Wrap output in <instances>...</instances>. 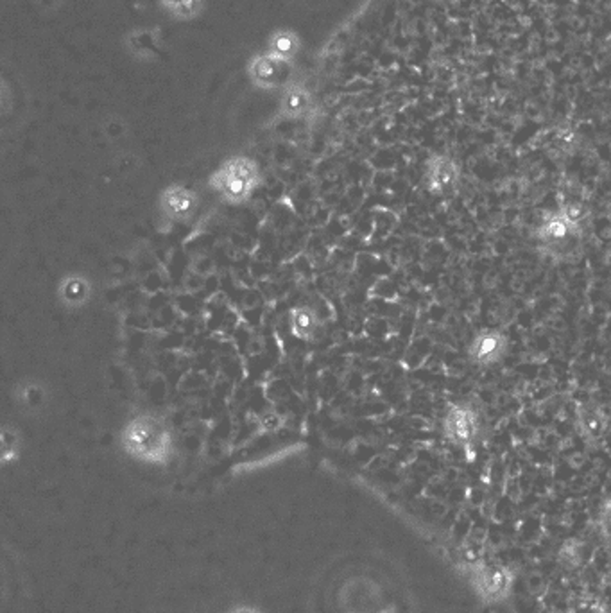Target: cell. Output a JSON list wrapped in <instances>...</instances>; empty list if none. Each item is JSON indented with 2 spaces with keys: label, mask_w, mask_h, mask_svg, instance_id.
<instances>
[{
  "label": "cell",
  "mask_w": 611,
  "mask_h": 613,
  "mask_svg": "<svg viewBox=\"0 0 611 613\" xmlns=\"http://www.w3.org/2000/svg\"><path fill=\"white\" fill-rule=\"evenodd\" d=\"M208 185L225 201L245 203L260 185L258 164L247 156H232L212 173Z\"/></svg>",
  "instance_id": "3957f363"
},
{
  "label": "cell",
  "mask_w": 611,
  "mask_h": 613,
  "mask_svg": "<svg viewBox=\"0 0 611 613\" xmlns=\"http://www.w3.org/2000/svg\"><path fill=\"white\" fill-rule=\"evenodd\" d=\"M228 613H262V612H258L256 608H251V607H239V608H235V610H232V612Z\"/></svg>",
  "instance_id": "ac0fdd59"
},
{
  "label": "cell",
  "mask_w": 611,
  "mask_h": 613,
  "mask_svg": "<svg viewBox=\"0 0 611 613\" xmlns=\"http://www.w3.org/2000/svg\"><path fill=\"white\" fill-rule=\"evenodd\" d=\"M90 286L81 276H68L62 284L63 300L70 306H81L88 300Z\"/></svg>",
  "instance_id": "2e32d148"
},
{
  "label": "cell",
  "mask_w": 611,
  "mask_h": 613,
  "mask_svg": "<svg viewBox=\"0 0 611 613\" xmlns=\"http://www.w3.org/2000/svg\"><path fill=\"white\" fill-rule=\"evenodd\" d=\"M312 108V95L304 85H289L280 99V114L285 119H302Z\"/></svg>",
  "instance_id": "7c38bea8"
},
{
  "label": "cell",
  "mask_w": 611,
  "mask_h": 613,
  "mask_svg": "<svg viewBox=\"0 0 611 613\" xmlns=\"http://www.w3.org/2000/svg\"><path fill=\"white\" fill-rule=\"evenodd\" d=\"M300 51H302L300 35L287 27L273 31L265 42V53L276 62L289 65V66L296 62Z\"/></svg>",
  "instance_id": "8fae6325"
},
{
  "label": "cell",
  "mask_w": 611,
  "mask_h": 613,
  "mask_svg": "<svg viewBox=\"0 0 611 613\" xmlns=\"http://www.w3.org/2000/svg\"><path fill=\"white\" fill-rule=\"evenodd\" d=\"M291 330L300 339H312L319 330L317 316L308 306H296L289 314Z\"/></svg>",
  "instance_id": "9a60e30c"
},
{
  "label": "cell",
  "mask_w": 611,
  "mask_h": 613,
  "mask_svg": "<svg viewBox=\"0 0 611 613\" xmlns=\"http://www.w3.org/2000/svg\"><path fill=\"white\" fill-rule=\"evenodd\" d=\"M533 236L538 249L550 258L557 262L572 260L583 249L585 221L559 206L557 210L544 214Z\"/></svg>",
  "instance_id": "6da1fadb"
},
{
  "label": "cell",
  "mask_w": 611,
  "mask_h": 613,
  "mask_svg": "<svg viewBox=\"0 0 611 613\" xmlns=\"http://www.w3.org/2000/svg\"><path fill=\"white\" fill-rule=\"evenodd\" d=\"M124 450L149 465H165L173 456V434L165 422L153 415L135 417L123 430Z\"/></svg>",
  "instance_id": "7a4b0ae2"
},
{
  "label": "cell",
  "mask_w": 611,
  "mask_h": 613,
  "mask_svg": "<svg viewBox=\"0 0 611 613\" xmlns=\"http://www.w3.org/2000/svg\"><path fill=\"white\" fill-rule=\"evenodd\" d=\"M167 16L178 22H190L203 15L205 0H156Z\"/></svg>",
  "instance_id": "5bb4252c"
},
{
  "label": "cell",
  "mask_w": 611,
  "mask_h": 613,
  "mask_svg": "<svg viewBox=\"0 0 611 613\" xmlns=\"http://www.w3.org/2000/svg\"><path fill=\"white\" fill-rule=\"evenodd\" d=\"M474 588L486 605L504 601L513 587V574L504 565H481L474 570Z\"/></svg>",
  "instance_id": "8992f818"
},
{
  "label": "cell",
  "mask_w": 611,
  "mask_h": 613,
  "mask_svg": "<svg viewBox=\"0 0 611 613\" xmlns=\"http://www.w3.org/2000/svg\"><path fill=\"white\" fill-rule=\"evenodd\" d=\"M509 350V339L504 332L495 328H485L474 336L466 354L474 367L489 368L498 365Z\"/></svg>",
  "instance_id": "52a82bcc"
},
{
  "label": "cell",
  "mask_w": 611,
  "mask_h": 613,
  "mask_svg": "<svg viewBox=\"0 0 611 613\" xmlns=\"http://www.w3.org/2000/svg\"><path fill=\"white\" fill-rule=\"evenodd\" d=\"M461 182V167L450 155H432L426 164L424 186L437 197L452 196Z\"/></svg>",
  "instance_id": "5b68a950"
},
{
  "label": "cell",
  "mask_w": 611,
  "mask_h": 613,
  "mask_svg": "<svg viewBox=\"0 0 611 613\" xmlns=\"http://www.w3.org/2000/svg\"><path fill=\"white\" fill-rule=\"evenodd\" d=\"M599 524H601V529L606 537L611 538V498H608L603 507H601V513H599Z\"/></svg>",
  "instance_id": "e0dca14e"
},
{
  "label": "cell",
  "mask_w": 611,
  "mask_h": 613,
  "mask_svg": "<svg viewBox=\"0 0 611 613\" xmlns=\"http://www.w3.org/2000/svg\"><path fill=\"white\" fill-rule=\"evenodd\" d=\"M483 422L477 409L466 402L452 404L443 418L445 437L465 450H470L481 437Z\"/></svg>",
  "instance_id": "277c9868"
},
{
  "label": "cell",
  "mask_w": 611,
  "mask_h": 613,
  "mask_svg": "<svg viewBox=\"0 0 611 613\" xmlns=\"http://www.w3.org/2000/svg\"><path fill=\"white\" fill-rule=\"evenodd\" d=\"M574 426L586 445L597 447L606 437V432L610 429V418L601 404L590 400L581 402L576 407Z\"/></svg>",
  "instance_id": "ba28073f"
},
{
  "label": "cell",
  "mask_w": 611,
  "mask_h": 613,
  "mask_svg": "<svg viewBox=\"0 0 611 613\" xmlns=\"http://www.w3.org/2000/svg\"><path fill=\"white\" fill-rule=\"evenodd\" d=\"M158 205L167 219L176 223H186L197 212L199 199L197 194L185 185H169L160 194Z\"/></svg>",
  "instance_id": "30bf717a"
},
{
  "label": "cell",
  "mask_w": 611,
  "mask_h": 613,
  "mask_svg": "<svg viewBox=\"0 0 611 613\" xmlns=\"http://www.w3.org/2000/svg\"><path fill=\"white\" fill-rule=\"evenodd\" d=\"M287 68H289V65L276 62L275 58H271L264 51V53L253 55L247 60L245 74H247V77H249V81L253 83L255 88L269 92V90H275V88L284 85V79L287 75Z\"/></svg>",
  "instance_id": "9c48e42d"
},
{
  "label": "cell",
  "mask_w": 611,
  "mask_h": 613,
  "mask_svg": "<svg viewBox=\"0 0 611 613\" xmlns=\"http://www.w3.org/2000/svg\"><path fill=\"white\" fill-rule=\"evenodd\" d=\"M158 45H160V38H158L156 31L136 29V31H133L125 36L127 53L133 55V58L138 60V62L156 60Z\"/></svg>",
  "instance_id": "4fadbf2b"
}]
</instances>
